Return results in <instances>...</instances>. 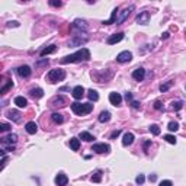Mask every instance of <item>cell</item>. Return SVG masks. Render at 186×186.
I'll list each match as a JSON object with an SVG mask.
<instances>
[{"label":"cell","instance_id":"cell-23","mask_svg":"<svg viewBox=\"0 0 186 186\" xmlns=\"http://www.w3.org/2000/svg\"><path fill=\"white\" fill-rule=\"evenodd\" d=\"M70 148H71L73 151H77V150L80 148V140L76 138V137H73V138L70 140Z\"/></svg>","mask_w":186,"mask_h":186},{"label":"cell","instance_id":"cell-35","mask_svg":"<svg viewBox=\"0 0 186 186\" xmlns=\"http://www.w3.org/2000/svg\"><path fill=\"white\" fill-rule=\"evenodd\" d=\"M164 140H166L169 144H176V138H175V135H170V134H167V135H164Z\"/></svg>","mask_w":186,"mask_h":186},{"label":"cell","instance_id":"cell-17","mask_svg":"<svg viewBox=\"0 0 186 186\" xmlns=\"http://www.w3.org/2000/svg\"><path fill=\"white\" fill-rule=\"evenodd\" d=\"M134 143V134L132 132H125L122 137V145H131Z\"/></svg>","mask_w":186,"mask_h":186},{"label":"cell","instance_id":"cell-14","mask_svg":"<svg viewBox=\"0 0 186 186\" xmlns=\"http://www.w3.org/2000/svg\"><path fill=\"white\" fill-rule=\"evenodd\" d=\"M71 95H73V97L74 99H81L83 96H84V87L83 86H76L74 89H73V92H71Z\"/></svg>","mask_w":186,"mask_h":186},{"label":"cell","instance_id":"cell-7","mask_svg":"<svg viewBox=\"0 0 186 186\" xmlns=\"http://www.w3.org/2000/svg\"><path fill=\"white\" fill-rule=\"evenodd\" d=\"M132 60V54L129 53V51H122L116 55V61L118 63H129Z\"/></svg>","mask_w":186,"mask_h":186},{"label":"cell","instance_id":"cell-43","mask_svg":"<svg viewBox=\"0 0 186 186\" xmlns=\"http://www.w3.org/2000/svg\"><path fill=\"white\" fill-rule=\"evenodd\" d=\"M125 100L127 102H132V95L131 93H125Z\"/></svg>","mask_w":186,"mask_h":186},{"label":"cell","instance_id":"cell-40","mask_svg":"<svg viewBox=\"0 0 186 186\" xmlns=\"http://www.w3.org/2000/svg\"><path fill=\"white\" fill-rule=\"evenodd\" d=\"M158 186H173V183L170 180H162Z\"/></svg>","mask_w":186,"mask_h":186},{"label":"cell","instance_id":"cell-3","mask_svg":"<svg viewBox=\"0 0 186 186\" xmlns=\"http://www.w3.org/2000/svg\"><path fill=\"white\" fill-rule=\"evenodd\" d=\"M16 141H18V135L16 134H9L7 137H3L2 138V148H3V151H13Z\"/></svg>","mask_w":186,"mask_h":186},{"label":"cell","instance_id":"cell-1","mask_svg":"<svg viewBox=\"0 0 186 186\" xmlns=\"http://www.w3.org/2000/svg\"><path fill=\"white\" fill-rule=\"evenodd\" d=\"M90 60V51L87 48H81L79 51H76L74 54H70L67 57L61 58V64H68V63H81V61H87Z\"/></svg>","mask_w":186,"mask_h":186},{"label":"cell","instance_id":"cell-34","mask_svg":"<svg viewBox=\"0 0 186 186\" xmlns=\"http://www.w3.org/2000/svg\"><path fill=\"white\" fill-rule=\"evenodd\" d=\"M150 132L153 134V135H158L160 134V127L158 125H151L150 127Z\"/></svg>","mask_w":186,"mask_h":186},{"label":"cell","instance_id":"cell-12","mask_svg":"<svg viewBox=\"0 0 186 186\" xmlns=\"http://www.w3.org/2000/svg\"><path fill=\"white\" fill-rule=\"evenodd\" d=\"M144 77H145V70H144L143 67H140L137 70H134L132 71V79L137 81H143Z\"/></svg>","mask_w":186,"mask_h":186},{"label":"cell","instance_id":"cell-21","mask_svg":"<svg viewBox=\"0 0 186 186\" xmlns=\"http://www.w3.org/2000/svg\"><path fill=\"white\" fill-rule=\"evenodd\" d=\"M25 129H26V132L28 134H37V131H38V125L31 121V122H28V124L25 125Z\"/></svg>","mask_w":186,"mask_h":186},{"label":"cell","instance_id":"cell-30","mask_svg":"<svg viewBox=\"0 0 186 186\" xmlns=\"http://www.w3.org/2000/svg\"><path fill=\"white\" fill-rule=\"evenodd\" d=\"M167 129H169L170 132H176L177 129H179V124L175 122V121H172V122H169V125H167Z\"/></svg>","mask_w":186,"mask_h":186},{"label":"cell","instance_id":"cell-36","mask_svg":"<svg viewBox=\"0 0 186 186\" xmlns=\"http://www.w3.org/2000/svg\"><path fill=\"white\" fill-rule=\"evenodd\" d=\"M9 129H10V125L9 124H6V122H2V124H0V131H2V132L9 131Z\"/></svg>","mask_w":186,"mask_h":186},{"label":"cell","instance_id":"cell-37","mask_svg":"<svg viewBox=\"0 0 186 186\" xmlns=\"http://www.w3.org/2000/svg\"><path fill=\"white\" fill-rule=\"evenodd\" d=\"M144 180H145V177H144V175H138V176L135 177V182H137L138 185H143Z\"/></svg>","mask_w":186,"mask_h":186},{"label":"cell","instance_id":"cell-20","mask_svg":"<svg viewBox=\"0 0 186 186\" xmlns=\"http://www.w3.org/2000/svg\"><path fill=\"white\" fill-rule=\"evenodd\" d=\"M20 116H22V115H20L19 110H9V112H7V118L12 119V121H15V122H19Z\"/></svg>","mask_w":186,"mask_h":186},{"label":"cell","instance_id":"cell-26","mask_svg":"<svg viewBox=\"0 0 186 186\" xmlns=\"http://www.w3.org/2000/svg\"><path fill=\"white\" fill-rule=\"evenodd\" d=\"M109 119H110V114L108 112V110L100 112V115H99V121H100V122H108Z\"/></svg>","mask_w":186,"mask_h":186},{"label":"cell","instance_id":"cell-15","mask_svg":"<svg viewBox=\"0 0 186 186\" xmlns=\"http://www.w3.org/2000/svg\"><path fill=\"white\" fill-rule=\"evenodd\" d=\"M29 96L33 97V99H41L44 96V90L41 87H35V89H31L29 90Z\"/></svg>","mask_w":186,"mask_h":186},{"label":"cell","instance_id":"cell-19","mask_svg":"<svg viewBox=\"0 0 186 186\" xmlns=\"http://www.w3.org/2000/svg\"><path fill=\"white\" fill-rule=\"evenodd\" d=\"M86 42H87V38L81 39L80 37H77V38L71 39V41L68 42V47H80V45H83V44H86Z\"/></svg>","mask_w":186,"mask_h":186},{"label":"cell","instance_id":"cell-25","mask_svg":"<svg viewBox=\"0 0 186 186\" xmlns=\"http://www.w3.org/2000/svg\"><path fill=\"white\" fill-rule=\"evenodd\" d=\"M55 50H57V47H55V45H50L48 48H44L42 51L39 53V55H41V57H45V55H48V54H53Z\"/></svg>","mask_w":186,"mask_h":186},{"label":"cell","instance_id":"cell-28","mask_svg":"<svg viewBox=\"0 0 186 186\" xmlns=\"http://www.w3.org/2000/svg\"><path fill=\"white\" fill-rule=\"evenodd\" d=\"M10 87H13V81H12V80H6V84L2 87V89H0V93H2V95H5V93L9 90Z\"/></svg>","mask_w":186,"mask_h":186},{"label":"cell","instance_id":"cell-42","mask_svg":"<svg viewBox=\"0 0 186 186\" xmlns=\"http://www.w3.org/2000/svg\"><path fill=\"white\" fill-rule=\"evenodd\" d=\"M131 105H132L134 109H140V102H135V100H132V102H131Z\"/></svg>","mask_w":186,"mask_h":186},{"label":"cell","instance_id":"cell-32","mask_svg":"<svg viewBox=\"0 0 186 186\" xmlns=\"http://www.w3.org/2000/svg\"><path fill=\"white\" fill-rule=\"evenodd\" d=\"M172 86H173V81L172 80L167 81V83H164V84H162V86H160V92H163V93H164V92H167Z\"/></svg>","mask_w":186,"mask_h":186},{"label":"cell","instance_id":"cell-6","mask_svg":"<svg viewBox=\"0 0 186 186\" xmlns=\"http://www.w3.org/2000/svg\"><path fill=\"white\" fill-rule=\"evenodd\" d=\"M109 144H105V143H96L93 144V147H92V151H95L97 154H105V153H109Z\"/></svg>","mask_w":186,"mask_h":186},{"label":"cell","instance_id":"cell-4","mask_svg":"<svg viewBox=\"0 0 186 186\" xmlns=\"http://www.w3.org/2000/svg\"><path fill=\"white\" fill-rule=\"evenodd\" d=\"M66 79V71L61 68H54L50 70V73L47 74V80L50 83H57V81H63Z\"/></svg>","mask_w":186,"mask_h":186},{"label":"cell","instance_id":"cell-27","mask_svg":"<svg viewBox=\"0 0 186 186\" xmlns=\"http://www.w3.org/2000/svg\"><path fill=\"white\" fill-rule=\"evenodd\" d=\"M51 119L55 122V124H63V121H64V118H63L61 114H57V112H54L53 115H51Z\"/></svg>","mask_w":186,"mask_h":186},{"label":"cell","instance_id":"cell-33","mask_svg":"<svg viewBox=\"0 0 186 186\" xmlns=\"http://www.w3.org/2000/svg\"><path fill=\"white\" fill-rule=\"evenodd\" d=\"M102 180V173L100 172H96L93 176H92V182H95V183H99Z\"/></svg>","mask_w":186,"mask_h":186},{"label":"cell","instance_id":"cell-9","mask_svg":"<svg viewBox=\"0 0 186 186\" xmlns=\"http://www.w3.org/2000/svg\"><path fill=\"white\" fill-rule=\"evenodd\" d=\"M109 102L115 106H119L122 103V96L116 92H112V93H109Z\"/></svg>","mask_w":186,"mask_h":186},{"label":"cell","instance_id":"cell-16","mask_svg":"<svg viewBox=\"0 0 186 186\" xmlns=\"http://www.w3.org/2000/svg\"><path fill=\"white\" fill-rule=\"evenodd\" d=\"M73 28L79 29V31H83V32H86V31H87V25H86V22H84V20L76 19V20H74V24H73Z\"/></svg>","mask_w":186,"mask_h":186},{"label":"cell","instance_id":"cell-5","mask_svg":"<svg viewBox=\"0 0 186 186\" xmlns=\"http://www.w3.org/2000/svg\"><path fill=\"white\" fill-rule=\"evenodd\" d=\"M134 9H135V7H134V5L128 6V7H125L122 12H119V16L116 18V22H115V24H116V25H121L122 22H125V19H128V16L131 15V12H132Z\"/></svg>","mask_w":186,"mask_h":186},{"label":"cell","instance_id":"cell-18","mask_svg":"<svg viewBox=\"0 0 186 186\" xmlns=\"http://www.w3.org/2000/svg\"><path fill=\"white\" fill-rule=\"evenodd\" d=\"M13 102H15V105L18 106V108H26V105H28V100L25 99L24 96H16Z\"/></svg>","mask_w":186,"mask_h":186},{"label":"cell","instance_id":"cell-41","mask_svg":"<svg viewBox=\"0 0 186 186\" xmlns=\"http://www.w3.org/2000/svg\"><path fill=\"white\" fill-rule=\"evenodd\" d=\"M50 5L54 6V7H60V6H61L63 3H61V2H50Z\"/></svg>","mask_w":186,"mask_h":186},{"label":"cell","instance_id":"cell-44","mask_svg":"<svg viewBox=\"0 0 186 186\" xmlns=\"http://www.w3.org/2000/svg\"><path fill=\"white\" fill-rule=\"evenodd\" d=\"M121 131H115V132H112V135H110V138H115V137H118Z\"/></svg>","mask_w":186,"mask_h":186},{"label":"cell","instance_id":"cell-46","mask_svg":"<svg viewBox=\"0 0 186 186\" xmlns=\"http://www.w3.org/2000/svg\"><path fill=\"white\" fill-rule=\"evenodd\" d=\"M162 38H164V39H166V38H169V33H163V35H162Z\"/></svg>","mask_w":186,"mask_h":186},{"label":"cell","instance_id":"cell-29","mask_svg":"<svg viewBox=\"0 0 186 186\" xmlns=\"http://www.w3.org/2000/svg\"><path fill=\"white\" fill-rule=\"evenodd\" d=\"M87 97L90 100H93V102H96V100L99 99V95H97V92L93 90V89H90V90L87 92Z\"/></svg>","mask_w":186,"mask_h":186},{"label":"cell","instance_id":"cell-8","mask_svg":"<svg viewBox=\"0 0 186 186\" xmlns=\"http://www.w3.org/2000/svg\"><path fill=\"white\" fill-rule=\"evenodd\" d=\"M122 39H124V32H119V33H114V35H110L109 38L106 39V42L109 44V45H114V44L121 42Z\"/></svg>","mask_w":186,"mask_h":186},{"label":"cell","instance_id":"cell-22","mask_svg":"<svg viewBox=\"0 0 186 186\" xmlns=\"http://www.w3.org/2000/svg\"><path fill=\"white\" fill-rule=\"evenodd\" d=\"M64 97L63 96H55L53 100H51V106H64Z\"/></svg>","mask_w":186,"mask_h":186},{"label":"cell","instance_id":"cell-39","mask_svg":"<svg viewBox=\"0 0 186 186\" xmlns=\"http://www.w3.org/2000/svg\"><path fill=\"white\" fill-rule=\"evenodd\" d=\"M154 108H156V109H162L163 108L162 100H156V102H154Z\"/></svg>","mask_w":186,"mask_h":186},{"label":"cell","instance_id":"cell-31","mask_svg":"<svg viewBox=\"0 0 186 186\" xmlns=\"http://www.w3.org/2000/svg\"><path fill=\"white\" fill-rule=\"evenodd\" d=\"M116 13H118V9H115L114 12H112V16H110V19H109V20H106V22H103V25L115 24V22H116Z\"/></svg>","mask_w":186,"mask_h":186},{"label":"cell","instance_id":"cell-2","mask_svg":"<svg viewBox=\"0 0 186 186\" xmlns=\"http://www.w3.org/2000/svg\"><path fill=\"white\" fill-rule=\"evenodd\" d=\"M71 110L76 115H87L93 110V105L92 103H79V102H74V103H71Z\"/></svg>","mask_w":186,"mask_h":186},{"label":"cell","instance_id":"cell-24","mask_svg":"<svg viewBox=\"0 0 186 186\" xmlns=\"http://www.w3.org/2000/svg\"><path fill=\"white\" fill-rule=\"evenodd\" d=\"M80 140H83V141H87V143H90V141H93V140H95V137H93L90 132H87V131H83V132H80Z\"/></svg>","mask_w":186,"mask_h":186},{"label":"cell","instance_id":"cell-13","mask_svg":"<svg viewBox=\"0 0 186 186\" xmlns=\"http://www.w3.org/2000/svg\"><path fill=\"white\" fill-rule=\"evenodd\" d=\"M148 20H150V13L148 12H141L137 16V24L138 25H148Z\"/></svg>","mask_w":186,"mask_h":186},{"label":"cell","instance_id":"cell-11","mask_svg":"<svg viewBox=\"0 0 186 186\" xmlns=\"http://www.w3.org/2000/svg\"><path fill=\"white\" fill-rule=\"evenodd\" d=\"M68 183V177H67L66 173H58L57 176H55V185L57 186H66Z\"/></svg>","mask_w":186,"mask_h":186},{"label":"cell","instance_id":"cell-38","mask_svg":"<svg viewBox=\"0 0 186 186\" xmlns=\"http://www.w3.org/2000/svg\"><path fill=\"white\" fill-rule=\"evenodd\" d=\"M172 105H173V109L179 110V109H182V105H183V103H182V102H173Z\"/></svg>","mask_w":186,"mask_h":186},{"label":"cell","instance_id":"cell-45","mask_svg":"<svg viewBox=\"0 0 186 186\" xmlns=\"http://www.w3.org/2000/svg\"><path fill=\"white\" fill-rule=\"evenodd\" d=\"M156 179H157V176H156V175H153V176H150V182H154Z\"/></svg>","mask_w":186,"mask_h":186},{"label":"cell","instance_id":"cell-10","mask_svg":"<svg viewBox=\"0 0 186 186\" xmlns=\"http://www.w3.org/2000/svg\"><path fill=\"white\" fill-rule=\"evenodd\" d=\"M18 74H19L22 79H28V77L32 74V70H31L29 66H20L19 68H18Z\"/></svg>","mask_w":186,"mask_h":186}]
</instances>
